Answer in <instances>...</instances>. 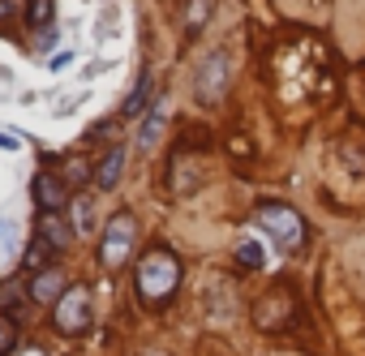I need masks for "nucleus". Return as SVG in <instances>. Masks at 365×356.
<instances>
[{
	"label": "nucleus",
	"instance_id": "obj_9",
	"mask_svg": "<svg viewBox=\"0 0 365 356\" xmlns=\"http://www.w3.org/2000/svg\"><path fill=\"white\" fill-rule=\"evenodd\" d=\"M120 167H125V155H120V150H108V155L99 159V172H95V185H99V189H112V185L120 181Z\"/></svg>",
	"mask_w": 365,
	"mask_h": 356
},
{
	"label": "nucleus",
	"instance_id": "obj_15",
	"mask_svg": "<svg viewBox=\"0 0 365 356\" xmlns=\"http://www.w3.org/2000/svg\"><path fill=\"white\" fill-rule=\"evenodd\" d=\"M48 9H52V0H35V9H31V22H35V26H43V22H48Z\"/></svg>",
	"mask_w": 365,
	"mask_h": 356
},
{
	"label": "nucleus",
	"instance_id": "obj_4",
	"mask_svg": "<svg viewBox=\"0 0 365 356\" xmlns=\"http://www.w3.org/2000/svg\"><path fill=\"white\" fill-rule=\"evenodd\" d=\"M52 318H56V330H65V335L86 330V322H91V292H86V288H69V292L56 300Z\"/></svg>",
	"mask_w": 365,
	"mask_h": 356
},
{
	"label": "nucleus",
	"instance_id": "obj_2",
	"mask_svg": "<svg viewBox=\"0 0 365 356\" xmlns=\"http://www.w3.org/2000/svg\"><path fill=\"white\" fill-rule=\"evenodd\" d=\"M258 228H267L271 241H275L284 253H292V249L305 245V219H301L292 206H279V202L258 206Z\"/></svg>",
	"mask_w": 365,
	"mask_h": 356
},
{
	"label": "nucleus",
	"instance_id": "obj_7",
	"mask_svg": "<svg viewBox=\"0 0 365 356\" xmlns=\"http://www.w3.org/2000/svg\"><path fill=\"white\" fill-rule=\"evenodd\" d=\"M35 198H39L43 211H65V185L56 181L52 172H39L35 176Z\"/></svg>",
	"mask_w": 365,
	"mask_h": 356
},
{
	"label": "nucleus",
	"instance_id": "obj_17",
	"mask_svg": "<svg viewBox=\"0 0 365 356\" xmlns=\"http://www.w3.org/2000/svg\"><path fill=\"white\" fill-rule=\"evenodd\" d=\"M18 356H48V352H39V347H26V352H18Z\"/></svg>",
	"mask_w": 365,
	"mask_h": 356
},
{
	"label": "nucleus",
	"instance_id": "obj_3",
	"mask_svg": "<svg viewBox=\"0 0 365 356\" xmlns=\"http://www.w3.org/2000/svg\"><path fill=\"white\" fill-rule=\"evenodd\" d=\"M133 241H138L133 215H112V219H108V232H103V245H99V262H103L108 271L125 266V258L133 253Z\"/></svg>",
	"mask_w": 365,
	"mask_h": 356
},
{
	"label": "nucleus",
	"instance_id": "obj_12",
	"mask_svg": "<svg viewBox=\"0 0 365 356\" xmlns=\"http://www.w3.org/2000/svg\"><path fill=\"white\" fill-rule=\"evenodd\" d=\"M159 129H163V112H155V116L142 125V137H138V146H142V150H150V146H155V137H159Z\"/></svg>",
	"mask_w": 365,
	"mask_h": 356
},
{
	"label": "nucleus",
	"instance_id": "obj_13",
	"mask_svg": "<svg viewBox=\"0 0 365 356\" xmlns=\"http://www.w3.org/2000/svg\"><path fill=\"white\" fill-rule=\"evenodd\" d=\"M18 347V326L5 318V313H0V356H5V352H14Z\"/></svg>",
	"mask_w": 365,
	"mask_h": 356
},
{
	"label": "nucleus",
	"instance_id": "obj_1",
	"mask_svg": "<svg viewBox=\"0 0 365 356\" xmlns=\"http://www.w3.org/2000/svg\"><path fill=\"white\" fill-rule=\"evenodd\" d=\"M176 279H180V266H176V258L168 249H150L142 258V266H138V292L150 305L155 300H168L176 292Z\"/></svg>",
	"mask_w": 365,
	"mask_h": 356
},
{
	"label": "nucleus",
	"instance_id": "obj_10",
	"mask_svg": "<svg viewBox=\"0 0 365 356\" xmlns=\"http://www.w3.org/2000/svg\"><path fill=\"white\" fill-rule=\"evenodd\" d=\"M146 95H150V73H142V78H138V90L129 95V103L120 108V116H138V112H142V103H146Z\"/></svg>",
	"mask_w": 365,
	"mask_h": 356
},
{
	"label": "nucleus",
	"instance_id": "obj_6",
	"mask_svg": "<svg viewBox=\"0 0 365 356\" xmlns=\"http://www.w3.org/2000/svg\"><path fill=\"white\" fill-rule=\"evenodd\" d=\"M39 236H43V245L65 249V245L73 241V228L65 224V215H61V211H43V215H39Z\"/></svg>",
	"mask_w": 365,
	"mask_h": 356
},
{
	"label": "nucleus",
	"instance_id": "obj_11",
	"mask_svg": "<svg viewBox=\"0 0 365 356\" xmlns=\"http://www.w3.org/2000/svg\"><path fill=\"white\" fill-rule=\"evenodd\" d=\"M207 14H211V0H185V22H190L194 31L207 26Z\"/></svg>",
	"mask_w": 365,
	"mask_h": 356
},
{
	"label": "nucleus",
	"instance_id": "obj_8",
	"mask_svg": "<svg viewBox=\"0 0 365 356\" xmlns=\"http://www.w3.org/2000/svg\"><path fill=\"white\" fill-rule=\"evenodd\" d=\"M69 288H65V275L61 271H39L35 275V283H31V296L35 300H43V305H52V300H61Z\"/></svg>",
	"mask_w": 365,
	"mask_h": 356
},
{
	"label": "nucleus",
	"instance_id": "obj_14",
	"mask_svg": "<svg viewBox=\"0 0 365 356\" xmlns=\"http://www.w3.org/2000/svg\"><path fill=\"white\" fill-rule=\"evenodd\" d=\"M237 262H241L245 271H254V266H262V249H258L254 241H245V245H241V253H237Z\"/></svg>",
	"mask_w": 365,
	"mask_h": 356
},
{
	"label": "nucleus",
	"instance_id": "obj_16",
	"mask_svg": "<svg viewBox=\"0 0 365 356\" xmlns=\"http://www.w3.org/2000/svg\"><path fill=\"white\" fill-rule=\"evenodd\" d=\"M43 258H48V253H43V249H39V245H35V249H31V253H26V266H35V271H39V266H43Z\"/></svg>",
	"mask_w": 365,
	"mask_h": 356
},
{
	"label": "nucleus",
	"instance_id": "obj_5",
	"mask_svg": "<svg viewBox=\"0 0 365 356\" xmlns=\"http://www.w3.org/2000/svg\"><path fill=\"white\" fill-rule=\"evenodd\" d=\"M228 73H232L228 56H224V52H215V56L207 61V69L198 73V95H202V103H215V99L224 95V86H228Z\"/></svg>",
	"mask_w": 365,
	"mask_h": 356
}]
</instances>
